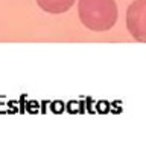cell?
<instances>
[{
	"label": "cell",
	"mask_w": 146,
	"mask_h": 142,
	"mask_svg": "<svg viewBox=\"0 0 146 142\" xmlns=\"http://www.w3.org/2000/svg\"><path fill=\"white\" fill-rule=\"evenodd\" d=\"M79 18L91 31H108L117 20L114 0H79Z\"/></svg>",
	"instance_id": "cell-1"
},
{
	"label": "cell",
	"mask_w": 146,
	"mask_h": 142,
	"mask_svg": "<svg viewBox=\"0 0 146 142\" xmlns=\"http://www.w3.org/2000/svg\"><path fill=\"white\" fill-rule=\"evenodd\" d=\"M126 26L139 41H146V0H135L126 11Z\"/></svg>",
	"instance_id": "cell-2"
},
{
	"label": "cell",
	"mask_w": 146,
	"mask_h": 142,
	"mask_svg": "<svg viewBox=\"0 0 146 142\" xmlns=\"http://www.w3.org/2000/svg\"><path fill=\"white\" fill-rule=\"evenodd\" d=\"M41 9L50 14H61L70 9L75 3V0H36Z\"/></svg>",
	"instance_id": "cell-3"
}]
</instances>
